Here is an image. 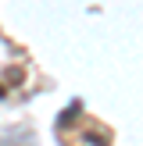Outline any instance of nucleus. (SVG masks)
Wrapping results in <instances>:
<instances>
[{
	"label": "nucleus",
	"instance_id": "obj_1",
	"mask_svg": "<svg viewBox=\"0 0 143 146\" xmlns=\"http://www.w3.org/2000/svg\"><path fill=\"white\" fill-rule=\"evenodd\" d=\"M82 139H86V143H90V146H104V143H107V139H104V135H97V132H86V135H82Z\"/></svg>",
	"mask_w": 143,
	"mask_h": 146
}]
</instances>
